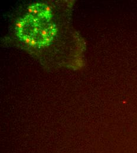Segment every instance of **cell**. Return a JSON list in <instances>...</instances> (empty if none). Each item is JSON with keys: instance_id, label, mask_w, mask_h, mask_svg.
<instances>
[{"instance_id": "1", "label": "cell", "mask_w": 137, "mask_h": 153, "mask_svg": "<svg viewBox=\"0 0 137 153\" xmlns=\"http://www.w3.org/2000/svg\"><path fill=\"white\" fill-rule=\"evenodd\" d=\"M50 21L28 14L17 24V35L31 46L48 45L56 33V26Z\"/></svg>"}]
</instances>
